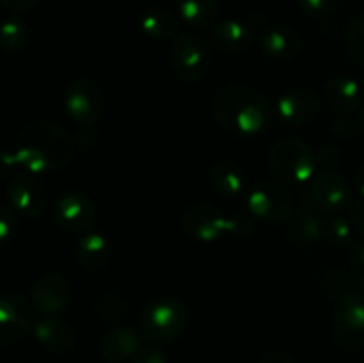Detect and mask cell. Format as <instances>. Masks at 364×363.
<instances>
[{
  "label": "cell",
  "mask_w": 364,
  "mask_h": 363,
  "mask_svg": "<svg viewBox=\"0 0 364 363\" xmlns=\"http://www.w3.org/2000/svg\"><path fill=\"white\" fill-rule=\"evenodd\" d=\"M14 152L20 167L31 174H43L66 167L73 159L75 142L59 123L41 120L20 132Z\"/></svg>",
  "instance_id": "cell-1"
},
{
  "label": "cell",
  "mask_w": 364,
  "mask_h": 363,
  "mask_svg": "<svg viewBox=\"0 0 364 363\" xmlns=\"http://www.w3.org/2000/svg\"><path fill=\"white\" fill-rule=\"evenodd\" d=\"M212 112L217 123L237 137H251L269 123L270 107L265 96L244 84H228L215 93Z\"/></svg>",
  "instance_id": "cell-2"
},
{
  "label": "cell",
  "mask_w": 364,
  "mask_h": 363,
  "mask_svg": "<svg viewBox=\"0 0 364 363\" xmlns=\"http://www.w3.org/2000/svg\"><path fill=\"white\" fill-rule=\"evenodd\" d=\"M188 324L187 306L176 298L153 299L139 315V331L155 344H166L180 337Z\"/></svg>",
  "instance_id": "cell-3"
},
{
  "label": "cell",
  "mask_w": 364,
  "mask_h": 363,
  "mask_svg": "<svg viewBox=\"0 0 364 363\" xmlns=\"http://www.w3.org/2000/svg\"><path fill=\"white\" fill-rule=\"evenodd\" d=\"M269 166L274 178L281 184H304L315 173L316 157L302 141L281 139L270 149Z\"/></svg>",
  "instance_id": "cell-4"
},
{
  "label": "cell",
  "mask_w": 364,
  "mask_h": 363,
  "mask_svg": "<svg viewBox=\"0 0 364 363\" xmlns=\"http://www.w3.org/2000/svg\"><path fill=\"white\" fill-rule=\"evenodd\" d=\"M212 64L210 46L201 36L183 32L173 39L171 45V66L181 82H198Z\"/></svg>",
  "instance_id": "cell-5"
},
{
  "label": "cell",
  "mask_w": 364,
  "mask_h": 363,
  "mask_svg": "<svg viewBox=\"0 0 364 363\" xmlns=\"http://www.w3.org/2000/svg\"><path fill=\"white\" fill-rule=\"evenodd\" d=\"M333 335L338 347L345 352H358L364 347V294L354 292L336 302Z\"/></svg>",
  "instance_id": "cell-6"
},
{
  "label": "cell",
  "mask_w": 364,
  "mask_h": 363,
  "mask_svg": "<svg viewBox=\"0 0 364 363\" xmlns=\"http://www.w3.org/2000/svg\"><path fill=\"white\" fill-rule=\"evenodd\" d=\"M247 209L263 223H281L294 210V196L277 180H259L247 194Z\"/></svg>",
  "instance_id": "cell-7"
},
{
  "label": "cell",
  "mask_w": 364,
  "mask_h": 363,
  "mask_svg": "<svg viewBox=\"0 0 364 363\" xmlns=\"http://www.w3.org/2000/svg\"><path fill=\"white\" fill-rule=\"evenodd\" d=\"M66 112L78 127L89 128L102 117L105 109V95L96 82L78 78L71 82L64 96Z\"/></svg>",
  "instance_id": "cell-8"
},
{
  "label": "cell",
  "mask_w": 364,
  "mask_h": 363,
  "mask_svg": "<svg viewBox=\"0 0 364 363\" xmlns=\"http://www.w3.org/2000/svg\"><path fill=\"white\" fill-rule=\"evenodd\" d=\"M32 305L16 292H0V352L16 344L32 326Z\"/></svg>",
  "instance_id": "cell-9"
},
{
  "label": "cell",
  "mask_w": 364,
  "mask_h": 363,
  "mask_svg": "<svg viewBox=\"0 0 364 363\" xmlns=\"http://www.w3.org/2000/svg\"><path fill=\"white\" fill-rule=\"evenodd\" d=\"M53 221L57 226L70 233H82L95 226L96 209L91 199L77 191L60 194L53 203Z\"/></svg>",
  "instance_id": "cell-10"
},
{
  "label": "cell",
  "mask_w": 364,
  "mask_h": 363,
  "mask_svg": "<svg viewBox=\"0 0 364 363\" xmlns=\"http://www.w3.org/2000/svg\"><path fill=\"white\" fill-rule=\"evenodd\" d=\"M181 228L199 242H215L228 235V216L210 203H194L181 216Z\"/></svg>",
  "instance_id": "cell-11"
},
{
  "label": "cell",
  "mask_w": 364,
  "mask_h": 363,
  "mask_svg": "<svg viewBox=\"0 0 364 363\" xmlns=\"http://www.w3.org/2000/svg\"><path fill=\"white\" fill-rule=\"evenodd\" d=\"M308 196L313 209L334 214L343 210L350 201V185L343 174L336 173L334 169H323L313 178Z\"/></svg>",
  "instance_id": "cell-12"
},
{
  "label": "cell",
  "mask_w": 364,
  "mask_h": 363,
  "mask_svg": "<svg viewBox=\"0 0 364 363\" xmlns=\"http://www.w3.org/2000/svg\"><path fill=\"white\" fill-rule=\"evenodd\" d=\"M7 198L14 212L25 217H38L45 212L48 191L36 174H16L7 184Z\"/></svg>",
  "instance_id": "cell-13"
},
{
  "label": "cell",
  "mask_w": 364,
  "mask_h": 363,
  "mask_svg": "<svg viewBox=\"0 0 364 363\" xmlns=\"http://www.w3.org/2000/svg\"><path fill=\"white\" fill-rule=\"evenodd\" d=\"M322 100L315 91L299 88L290 89L277 100V116L288 127H304L320 114Z\"/></svg>",
  "instance_id": "cell-14"
},
{
  "label": "cell",
  "mask_w": 364,
  "mask_h": 363,
  "mask_svg": "<svg viewBox=\"0 0 364 363\" xmlns=\"http://www.w3.org/2000/svg\"><path fill=\"white\" fill-rule=\"evenodd\" d=\"M71 299V287L59 273H46L32 287V306L46 317L63 312Z\"/></svg>",
  "instance_id": "cell-15"
},
{
  "label": "cell",
  "mask_w": 364,
  "mask_h": 363,
  "mask_svg": "<svg viewBox=\"0 0 364 363\" xmlns=\"http://www.w3.org/2000/svg\"><path fill=\"white\" fill-rule=\"evenodd\" d=\"M255 41V32L247 23L238 20H226L215 23L210 31V43L223 53L245 52Z\"/></svg>",
  "instance_id": "cell-16"
},
{
  "label": "cell",
  "mask_w": 364,
  "mask_h": 363,
  "mask_svg": "<svg viewBox=\"0 0 364 363\" xmlns=\"http://www.w3.org/2000/svg\"><path fill=\"white\" fill-rule=\"evenodd\" d=\"M34 337L43 349L53 354H66L77 345V335L71 326L53 317L39 320L34 324Z\"/></svg>",
  "instance_id": "cell-17"
},
{
  "label": "cell",
  "mask_w": 364,
  "mask_h": 363,
  "mask_svg": "<svg viewBox=\"0 0 364 363\" xmlns=\"http://www.w3.org/2000/svg\"><path fill=\"white\" fill-rule=\"evenodd\" d=\"M259 43L263 52L276 60L294 59L302 48L301 34L290 25H270L265 28Z\"/></svg>",
  "instance_id": "cell-18"
},
{
  "label": "cell",
  "mask_w": 364,
  "mask_h": 363,
  "mask_svg": "<svg viewBox=\"0 0 364 363\" xmlns=\"http://www.w3.org/2000/svg\"><path fill=\"white\" fill-rule=\"evenodd\" d=\"M323 98L329 109L336 114H350L361 103V88L358 82L345 75L331 77L323 85Z\"/></svg>",
  "instance_id": "cell-19"
},
{
  "label": "cell",
  "mask_w": 364,
  "mask_h": 363,
  "mask_svg": "<svg viewBox=\"0 0 364 363\" xmlns=\"http://www.w3.org/2000/svg\"><path fill=\"white\" fill-rule=\"evenodd\" d=\"M139 347H141V340L134 330L114 326L100 342V354L105 362L121 363L124 359H132Z\"/></svg>",
  "instance_id": "cell-20"
},
{
  "label": "cell",
  "mask_w": 364,
  "mask_h": 363,
  "mask_svg": "<svg viewBox=\"0 0 364 363\" xmlns=\"http://www.w3.org/2000/svg\"><path fill=\"white\" fill-rule=\"evenodd\" d=\"M210 184L213 191L223 198H240L245 191L244 169L233 160H219L210 171Z\"/></svg>",
  "instance_id": "cell-21"
},
{
  "label": "cell",
  "mask_w": 364,
  "mask_h": 363,
  "mask_svg": "<svg viewBox=\"0 0 364 363\" xmlns=\"http://www.w3.org/2000/svg\"><path fill=\"white\" fill-rule=\"evenodd\" d=\"M287 231L290 241L299 246H313L322 241L320 219L316 217L315 210L308 209V206L291 210V214L288 216Z\"/></svg>",
  "instance_id": "cell-22"
},
{
  "label": "cell",
  "mask_w": 364,
  "mask_h": 363,
  "mask_svg": "<svg viewBox=\"0 0 364 363\" xmlns=\"http://www.w3.org/2000/svg\"><path fill=\"white\" fill-rule=\"evenodd\" d=\"M75 256H77L78 263L85 270L96 273V270H102L103 267H107V263L110 262V258H112V246H110V242L103 235L89 233L78 241Z\"/></svg>",
  "instance_id": "cell-23"
},
{
  "label": "cell",
  "mask_w": 364,
  "mask_h": 363,
  "mask_svg": "<svg viewBox=\"0 0 364 363\" xmlns=\"http://www.w3.org/2000/svg\"><path fill=\"white\" fill-rule=\"evenodd\" d=\"M180 18L191 28L205 31L215 25L219 14L217 0H176Z\"/></svg>",
  "instance_id": "cell-24"
},
{
  "label": "cell",
  "mask_w": 364,
  "mask_h": 363,
  "mask_svg": "<svg viewBox=\"0 0 364 363\" xmlns=\"http://www.w3.org/2000/svg\"><path fill=\"white\" fill-rule=\"evenodd\" d=\"M142 32L151 39H171L178 32L176 14L166 7H151L139 20Z\"/></svg>",
  "instance_id": "cell-25"
},
{
  "label": "cell",
  "mask_w": 364,
  "mask_h": 363,
  "mask_svg": "<svg viewBox=\"0 0 364 363\" xmlns=\"http://www.w3.org/2000/svg\"><path fill=\"white\" fill-rule=\"evenodd\" d=\"M318 285L322 294L327 295L329 299H334L336 302L343 299L345 295L358 292V283H355L350 270H343L340 267L323 269L318 278Z\"/></svg>",
  "instance_id": "cell-26"
},
{
  "label": "cell",
  "mask_w": 364,
  "mask_h": 363,
  "mask_svg": "<svg viewBox=\"0 0 364 363\" xmlns=\"http://www.w3.org/2000/svg\"><path fill=\"white\" fill-rule=\"evenodd\" d=\"M28 28L20 18L11 16L0 23V48L7 53H16L27 45Z\"/></svg>",
  "instance_id": "cell-27"
},
{
  "label": "cell",
  "mask_w": 364,
  "mask_h": 363,
  "mask_svg": "<svg viewBox=\"0 0 364 363\" xmlns=\"http://www.w3.org/2000/svg\"><path fill=\"white\" fill-rule=\"evenodd\" d=\"M95 312L98 319L105 324H117L128 313V301L117 292L102 294L95 302Z\"/></svg>",
  "instance_id": "cell-28"
},
{
  "label": "cell",
  "mask_w": 364,
  "mask_h": 363,
  "mask_svg": "<svg viewBox=\"0 0 364 363\" xmlns=\"http://www.w3.org/2000/svg\"><path fill=\"white\" fill-rule=\"evenodd\" d=\"M320 230H322V241H326L331 246H347L352 241V231L354 226L345 217L329 214L320 221Z\"/></svg>",
  "instance_id": "cell-29"
},
{
  "label": "cell",
  "mask_w": 364,
  "mask_h": 363,
  "mask_svg": "<svg viewBox=\"0 0 364 363\" xmlns=\"http://www.w3.org/2000/svg\"><path fill=\"white\" fill-rule=\"evenodd\" d=\"M345 48L350 59L364 66V14L348 25L345 34Z\"/></svg>",
  "instance_id": "cell-30"
},
{
  "label": "cell",
  "mask_w": 364,
  "mask_h": 363,
  "mask_svg": "<svg viewBox=\"0 0 364 363\" xmlns=\"http://www.w3.org/2000/svg\"><path fill=\"white\" fill-rule=\"evenodd\" d=\"M18 219L16 212L13 210V206H7L0 203V248L6 246L11 238L16 233Z\"/></svg>",
  "instance_id": "cell-31"
},
{
  "label": "cell",
  "mask_w": 364,
  "mask_h": 363,
  "mask_svg": "<svg viewBox=\"0 0 364 363\" xmlns=\"http://www.w3.org/2000/svg\"><path fill=\"white\" fill-rule=\"evenodd\" d=\"M255 231V224L245 216H228V235L235 238H245Z\"/></svg>",
  "instance_id": "cell-32"
},
{
  "label": "cell",
  "mask_w": 364,
  "mask_h": 363,
  "mask_svg": "<svg viewBox=\"0 0 364 363\" xmlns=\"http://www.w3.org/2000/svg\"><path fill=\"white\" fill-rule=\"evenodd\" d=\"M350 273L358 287L364 288V241L358 242L350 253Z\"/></svg>",
  "instance_id": "cell-33"
},
{
  "label": "cell",
  "mask_w": 364,
  "mask_h": 363,
  "mask_svg": "<svg viewBox=\"0 0 364 363\" xmlns=\"http://www.w3.org/2000/svg\"><path fill=\"white\" fill-rule=\"evenodd\" d=\"M132 363H167V359L155 345H141L132 356Z\"/></svg>",
  "instance_id": "cell-34"
},
{
  "label": "cell",
  "mask_w": 364,
  "mask_h": 363,
  "mask_svg": "<svg viewBox=\"0 0 364 363\" xmlns=\"http://www.w3.org/2000/svg\"><path fill=\"white\" fill-rule=\"evenodd\" d=\"M297 2L304 13L313 14V16H323L336 7L338 0H297Z\"/></svg>",
  "instance_id": "cell-35"
},
{
  "label": "cell",
  "mask_w": 364,
  "mask_h": 363,
  "mask_svg": "<svg viewBox=\"0 0 364 363\" xmlns=\"http://www.w3.org/2000/svg\"><path fill=\"white\" fill-rule=\"evenodd\" d=\"M20 167L18 162L16 152H11V149H0V180H6L9 178L14 171Z\"/></svg>",
  "instance_id": "cell-36"
},
{
  "label": "cell",
  "mask_w": 364,
  "mask_h": 363,
  "mask_svg": "<svg viewBox=\"0 0 364 363\" xmlns=\"http://www.w3.org/2000/svg\"><path fill=\"white\" fill-rule=\"evenodd\" d=\"M359 130V123L352 120H338L333 123V135L341 141H350Z\"/></svg>",
  "instance_id": "cell-37"
},
{
  "label": "cell",
  "mask_w": 364,
  "mask_h": 363,
  "mask_svg": "<svg viewBox=\"0 0 364 363\" xmlns=\"http://www.w3.org/2000/svg\"><path fill=\"white\" fill-rule=\"evenodd\" d=\"M341 160V152L334 146H323L318 152V157H316V164L323 166L326 169H331V167L336 166Z\"/></svg>",
  "instance_id": "cell-38"
},
{
  "label": "cell",
  "mask_w": 364,
  "mask_h": 363,
  "mask_svg": "<svg viewBox=\"0 0 364 363\" xmlns=\"http://www.w3.org/2000/svg\"><path fill=\"white\" fill-rule=\"evenodd\" d=\"M348 217H350V223L355 230L359 231V235L364 241V203L363 201H354L348 209Z\"/></svg>",
  "instance_id": "cell-39"
},
{
  "label": "cell",
  "mask_w": 364,
  "mask_h": 363,
  "mask_svg": "<svg viewBox=\"0 0 364 363\" xmlns=\"http://www.w3.org/2000/svg\"><path fill=\"white\" fill-rule=\"evenodd\" d=\"M38 2L39 0H0V4L13 13H25V11L32 9Z\"/></svg>",
  "instance_id": "cell-40"
},
{
  "label": "cell",
  "mask_w": 364,
  "mask_h": 363,
  "mask_svg": "<svg viewBox=\"0 0 364 363\" xmlns=\"http://www.w3.org/2000/svg\"><path fill=\"white\" fill-rule=\"evenodd\" d=\"M259 363H295V362L291 359V356L288 354V352L276 349V351H269L267 354H263L262 359H259Z\"/></svg>",
  "instance_id": "cell-41"
},
{
  "label": "cell",
  "mask_w": 364,
  "mask_h": 363,
  "mask_svg": "<svg viewBox=\"0 0 364 363\" xmlns=\"http://www.w3.org/2000/svg\"><path fill=\"white\" fill-rule=\"evenodd\" d=\"M354 185H355V191H358V194L364 199V164L361 167H359L358 173H355Z\"/></svg>",
  "instance_id": "cell-42"
},
{
  "label": "cell",
  "mask_w": 364,
  "mask_h": 363,
  "mask_svg": "<svg viewBox=\"0 0 364 363\" xmlns=\"http://www.w3.org/2000/svg\"><path fill=\"white\" fill-rule=\"evenodd\" d=\"M359 130L363 132V135H364V105H363V109H361V112H359Z\"/></svg>",
  "instance_id": "cell-43"
},
{
  "label": "cell",
  "mask_w": 364,
  "mask_h": 363,
  "mask_svg": "<svg viewBox=\"0 0 364 363\" xmlns=\"http://www.w3.org/2000/svg\"><path fill=\"white\" fill-rule=\"evenodd\" d=\"M25 363H38V362H25Z\"/></svg>",
  "instance_id": "cell-44"
}]
</instances>
